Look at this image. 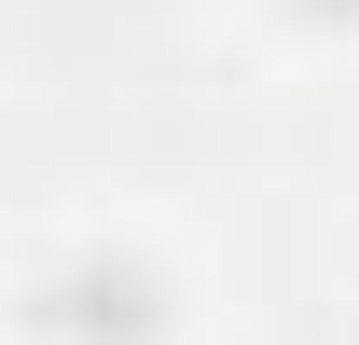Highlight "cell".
Instances as JSON below:
<instances>
[{
    "label": "cell",
    "mask_w": 359,
    "mask_h": 345,
    "mask_svg": "<svg viewBox=\"0 0 359 345\" xmlns=\"http://www.w3.org/2000/svg\"><path fill=\"white\" fill-rule=\"evenodd\" d=\"M28 332L42 345H166V276L138 249H69L28 290Z\"/></svg>",
    "instance_id": "6da1fadb"
},
{
    "label": "cell",
    "mask_w": 359,
    "mask_h": 345,
    "mask_svg": "<svg viewBox=\"0 0 359 345\" xmlns=\"http://www.w3.org/2000/svg\"><path fill=\"white\" fill-rule=\"evenodd\" d=\"M290 28H359V0H276Z\"/></svg>",
    "instance_id": "7a4b0ae2"
}]
</instances>
